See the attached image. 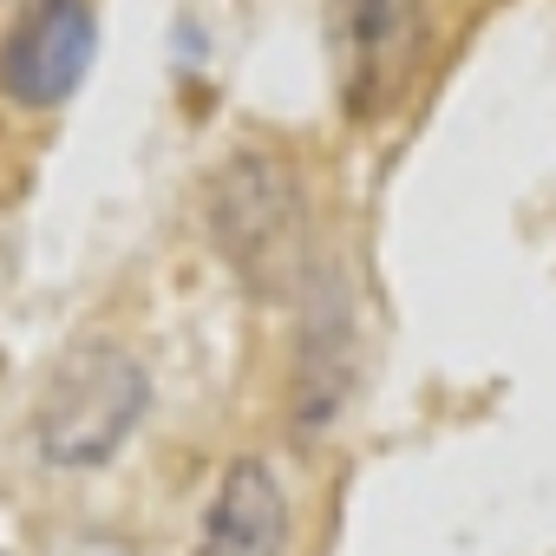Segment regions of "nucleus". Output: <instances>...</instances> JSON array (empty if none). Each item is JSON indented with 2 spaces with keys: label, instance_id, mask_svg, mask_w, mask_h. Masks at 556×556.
<instances>
[{
  "label": "nucleus",
  "instance_id": "nucleus-1",
  "mask_svg": "<svg viewBox=\"0 0 556 556\" xmlns=\"http://www.w3.org/2000/svg\"><path fill=\"white\" fill-rule=\"evenodd\" d=\"M210 242L268 302L302 282L308 262V190L275 151H236L210 177Z\"/></svg>",
  "mask_w": 556,
  "mask_h": 556
},
{
  "label": "nucleus",
  "instance_id": "nucleus-2",
  "mask_svg": "<svg viewBox=\"0 0 556 556\" xmlns=\"http://www.w3.org/2000/svg\"><path fill=\"white\" fill-rule=\"evenodd\" d=\"M151 406V374L118 341L73 348L40 393V452L53 465H105Z\"/></svg>",
  "mask_w": 556,
  "mask_h": 556
},
{
  "label": "nucleus",
  "instance_id": "nucleus-3",
  "mask_svg": "<svg viewBox=\"0 0 556 556\" xmlns=\"http://www.w3.org/2000/svg\"><path fill=\"white\" fill-rule=\"evenodd\" d=\"M321 34H328V66H334L341 112L354 125H374L406 99V86L419 73L426 8L419 0H328Z\"/></svg>",
  "mask_w": 556,
  "mask_h": 556
},
{
  "label": "nucleus",
  "instance_id": "nucleus-4",
  "mask_svg": "<svg viewBox=\"0 0 556 556\" xmlns=\"http://www.w3.org/2000/svg\"><path fill=\"white\" fill-rule=\"evenodd\" d=\"M99 53L92 0H27L0 34V92L27 112H53L79 92Z\"/></svg>",
  "mask_w": 556,
  "mask_h": 556
},
{
  "label": "nucleus",
  "instance_id": "nucleus-5",
  "mask_svg": "<svg viewBox=\"0 0 556 556\" xmlns=\"http://www.w3.org/2000/svg\"><path fill=\"white\" fill-rule=\"evenodd\" d=\"M289 543V497L262 458H236L210 497L197 556H282Z\"/></svg>",
  "mask_w": 556,
  "mask_h": 556
}]
</instances>
